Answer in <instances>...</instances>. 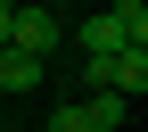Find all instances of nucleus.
<instances>
[{
  "mask_svg": "<svg viewBox=\"0 0 148 132\" xmlns=\"http://www.w3.org/2000/svg\"><path fill=\"white\" fill-rule=\"evenodd\" d=\"M82 74L99 91H115V99H140L148 91V50H115V58H82Z\"/></svg>",
  "mask_w": 148,
  "mask_h": 132,
  "instance_id": "1",
  "label": "nucleus"
},
{
  "mask_svg": "<svg viewBox=\"0 0 148 132\" xmlns=\"http://www.w3.org/2000/svg\"><path fill=\"white\" fill-rule=\"evenodd\" d=\"M8 50L49 58V50H58V17H49V8H8Z\"/></svg>",
  "mask_w": 148,
  "mask_h": 132,
  "instance_id": "2",
  "label": "nucleus"
},
{
  "mask_svg": "<svg viewBox=\"0 0 148 132\" xmlns=\"http://www.w3.org/2000/svg\"><path fill=\"white\" fill-rule=\"evenodd\" d=\"M41 83V58H25V50H0V91H33Z\"/></svg>",
  "mask_w": 148,
  "mask_h": 132,
  "instance_id": "3",
  "label": "nucleus"
},
{
  "mask_svg": "<svg viewBox=\"0 0 148 132\" xmlns=\"http://www.w3.org/2000/svg\"><path fill=\"white\" fill-rule=\"evenodd\" d=\"M82 116H90V132H123V99L99 91V99H82Z\"/></svg>",
  "mask_w": 148,
  "mask_h": 132,
  "instance_id": "4",
  "label": "nucleus"
},
{
  "mask_svg": "<svg viewBox=\"0 0 148 132\" xmlns=\"http://www.w3.org/2000/svg\"><path fill=\"white\" fill-rule=\"evenodd\" d=\"M49 132H90V116H82V99H74V107H58V116H49Z\"/></svg>",
  "mask_w": 148,
  "mask_h": 132,
  "instance_id": "5",
  "label": "nucleus"
},
{
  "mask_svg": "<svg viewBox=\"0 0 148 132\" xmlns=\"http://www.w3.org/2000/svg\"><path fill=\"white\" fill-rule=\"evenodd\" d=\"M8 8H16V0H0V50H8Z\"/></svg>",
  "mask_w": 148,
  "mask_h": 132,
  "instance_id": "6",
  "label": "nucleus"
}]
</instances>
